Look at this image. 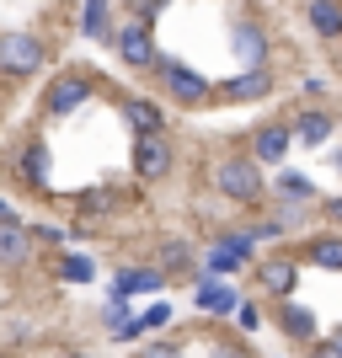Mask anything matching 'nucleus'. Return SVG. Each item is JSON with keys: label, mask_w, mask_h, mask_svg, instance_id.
Wrapping results in <instances>:
<instances>
[{"label": "nucleus", "mask_w": 342, "mask_h": 358, "mask_svg": "<svg viewBox=\"0 0 342 358\" xmlns=\"http://www.w3.org/2000/svg\"><path fill=\"white\" fill-rule=\"evenodd\" d=\"M166 6H171V0H134V11H129V16H134V22H155Z\"/></svg>", "instance_id": "7c9ffc66"}, {"label": "nucleus", "mask_w": 342, "mask_h": 358, "mask_svg": "<svg viewBox=\"0 0 342 358\" xmlns=\"http://www.w3.org/2000/svg\"><path fill=\"white\" fill-rule=\"evenodd\" d=\"M27 241H32V246H64L70 236H64L59 224H27Z\"/></svg>", "instance_id": "c85d7f7f"}, {"label": "nucleus", "mask_w": 342, "mask_h": 358, "mask_svg": "<svg viewBox=\"0 0 342 358\" xmlns=\"http://www.w3.org/2000/svg\"><path fill=\"white\" fill-rule=\"evenodd\" d=\"M32 257V241L22 224H0V268H22Z\"/></svg>", "instance_id": "b1692460"}, {"label": "nucleus", "mask_w": 342, "mask_h": 358, "mask_svg": "<svg viewBox=\"0 0 342 358\" xmlns=\"http://www.w3.org/2000/svg\"><path fill=\"white\" fill-rule=\"evenodd\" d=\"M16 177L27 182V187H38V193L48 187V177H54V150H48V139H27V145L16 150Z\"/></svg>", "instance_id": "ddd939ff"}, {"label": "nucleus", "mask_w": 342, "mask_h": 358, "mask_svg": "<svg viewBox=\"0 0 342 358\" xmlns=\"http://www.w3.org/2000/svg\"><path fill=\"white\" fill-rule=\"evenodd\" d=\"M134 358H182V348L177 343H150V348H139Z\"/></svg>", "instance_id": "2f4dec72"}, {"label": "nucleus", "mask_w": 342, "mask_h": 358, "mask_svg": "<svg viewBox=\"0 0 342 358\" xmlns=\"http://www.w3.org/2000/svg\"><path fill=\"white\" fill-rule=\"evenodd\" d=\"M171 321H177L171 299H155V305H145V310H139V327H145V331H166Z\"/></svg>", "instance_id": "bb28decb"}, {"label": "nucleus", "mask_w": 342, "mask_h": 358, "mask_svg": "<svg viewBox=\"0 0 342 358\" xmlns=\"http://www.w3.org/2000/svg\"><path fill=\"white\" fill-rule=\"evenodd\" d=\"M54 278H59V284H91V278H97V262H91L86 252H59L54 257Z\"/></svg>", "instance_id": "5701e85b"}, {"label": "nucleus", "mask_w": 342, "mask_h": 358, "mask_svg": "<svg viewBox=\"0 0 342 358\" xmlns=\"http://www.w3.org/2000/svg\"><path fill=\"white\" fill-rule=\"evenodd\" d=\"M230 54H236L241 70L268 64V27H262V22H246V16H236V22H230Z\"/></svg>", "instance_id": "9d476101"}, {"label": "nucleus", "mask_w": 342, "mask_h": 358, "mask_svg": "<svg viewBox=\"0 0 342 358\" xmlns=\"http://www.w3.org/2000/svg\"><path fill=\"white\" fill-rule=\"evenodd\" d=\"M332 134H337V118H332V113H321V107H299L294 123H289V139H294L299 150L332 145Z\"/></svg>", "instance_id": "9b49d317"}, {"label": "nucleus", "mask_w": 342, "mask_h": 358, "mask_svg": "<svg viewBox=\"0 0 342 358\" xmlns=\"http://www.w3.org/2000/svg\"><path fill=\"white\" fill-rule=\"evenodd\" d=\"M321 220H332V224H342V193H332V198H321Z\"/></svg>", "instance_id": "473e14b6"}, {"label": "nucleus", "mask_w": 342, "mask_h": 358, "mask_svg": "<svg viewBox=\"0 0 342 358\" xmlns=\"http://www.w3.org/2000/svg\"><path fill=\"white\" fill-rule=\"evenodd\" d=\"M193 305H198V315H214V321H225V315H236L241 294L225 284V278H204V273H198V278H193Z\"/></svg>", "instance_id": "f8f14e48"}, {"label": "nucleus", "mask_w": 342, "mask_h": 358, "mask_svg": "<svg viewBox=\"0 0 342 358\" xmlns=\"http://www.w3.org/2000/svg\"><path fill=\"white\" fill-rule=\"evenodd\" d=\"M214 246L236 252L241 262H252V257H257V236H252V224H236V230H214Z\"/></svg>", "instance_id": "393cba45"}, {"label": "nucleus", "mask_w": 342, "mask_h": 358, "mask_svg": "<svg viewBox=\"0 0 342 358\" xmlns=\"http://www.w3.org/2000/svg\"><path fill=\"white\" fill-rule=\"evenodd\" d=\"M80 38H91V43H102V38H113V0H80Z\"/></svg>", "instance_id": "412c9836"}, {"label": "nucleus", "mask_w": 342, "mask_h": 358, "mask_svg": "<svg viewBox=\"0 0 342 358\" xmlns=\"http://www.w3.org/2000/svg\"><path fill=\"white\" fill-rule=\"evenodd\" d=\"M113 48H118V59L129 64V70H150V64L161 59V48H155V32H150V22H123L118 32H113Z\"/></svg>", "instance_id": "0eeeda50"}, {"label": "nucleus", "mask_w": 342, "mask_h": 358, "mask_svg": "<svg viewBox=\"0 0 342 358\" xmlns=\"http://www.w3.org/2000/svg\"><path fill=\"white\" fill-rule=\"evenodd\" d=\"M327 161H332V166H337V171H342V150H327Z\"/></svg>", "instance_id": "c9c22d12"}, {"label": "nucleus", "mask_w": 342, "mask_h": 358, "mask_svg": "<svg viewBox=\"0 0 342 358\" xmlns=\"http://www.w3.org/2000/svg\"><path fill=\"white\" fill-rule=\"evenodd\" d=\"M315 193H321V187H315V177H305V171H283L278 177V198L283 203H311Z\"/></svg>", "instance_id": "a878e982"}, {"label": "nucleus", "mask_w": 342, "mask_h": 358, "mask_svg": "<svg viewBox=\"0 0 342 358\" xmlns=\"http://www.w3.org/2000/svg\"><path fill=\"white\" fill-rule=\"evenodd\" d=\"M123 123L134 129V134H166V107L155 96H129L123 102Z\"/></svg>", "instance_id": "f3484780"}, {"label": "nucleus", "mask_w": 342, "mask_h": 358, "mask_svg": "<svg viewBox=\"0 0 342 358\" xmlns=\"http://www.w3.org/2000/svg\"><path fill=\"white\" fill-rule=\"evenodd\" d=\"M91 91H97V80H91L86 70H59L54 80L43 86V113L48 118H70V113H80V107L91 102Z\"/></svg>", "instance_id": "20e7f679"}, {"label": "nucleus", "mask_w": 342, "mask_h": 358, "mask_svg": "<svg viewBox=\"0 0 342 358\" xmlns=\"http://www.w3.org/2000/svg\"><path fill=\"white\" fill-rule=\"evenodd\" d=\"M268 91H273V70H268V64H257V70H236L230 80H220V86H214V102L252 107V102H262Z\"/></svg>", "instance_id": "6e6552de"}, {"label": "nucleus", "mask_w": 342, "mask_h": 358, "mask_svg": "<svg viewBox=\"0 0 342 358\" xmlns=\"http://www.w3.org/2000/svg\"><path fill=\"white\" fill-rule=\"evenodd\" d=\"M0 224H22V220H16V209H11V198H0Z\"/></svg>", "instance_id": "f704fd0d"}, {"label": "nucleus", "mask_w": 342, "mask_h": 358, "mask_svg": "<svg viewBox=\"0 0 342 358\" xmlns=\"http://www.w3.org/2000/svg\"><path fill=\"white\" fill-rule=\"evenodd\" d=\"M332 348H337V353H342V327H332Z\"/></svg>", "instance_id": "e433bc0d"}, {"label": "nucleus", "mask_w": 342, "mask_h": 358, "mask_svg": "<svg viewBox=\"0 0 342 358\" xmlns=\"http://www.w3.org/2000/svg\"><path fill=\"white\" fill-rule=\"evenodd\" d=\"M257 289H262L268 299H294V289H299V257L294 252L257 257Z\"/></svg>", "instance_id": "423d86ee"}, {"label": "nucleus", "mask_w": 342, "mask_h": 358, "mask_svg": "<svg viewBox=\"0 0 342 358\" xmlns=\"http://www.w3.org/2000/svg\"><path fill=\"white\" fill-rule=\"evenodd\" d=\"M166 289V273L155 268V262H123L118 273H113V299H129L134 305L139 294H161Z\"/></svg>", "instance_id": "1a4fd4ad"}, {"label": "nucleus", "mask_w": 342, "mask_h": 358, "mask_svg": "<svg viewBox=\"0 0 342 358\" xmlns=\"http://www.w3.org/2000/svg\"><path fill=\"white\" fill-rule=\"evenodd\" d=\"M252 150H257V155H252L257 166H278L283 155L294 150V139H289V123H283V118L257 123V129H252Z\"/></svg>", "instance_id": "4468645a"}, {"label": "nucleus", "mask_w": 342, "mask_h": 358, "mask_svg": "<svg viewBox=\"0 0 342 358\" xmlns=\"http://www.w3.org/2000/svg\"><path fill=\"white\" fill-rule=\"evenodd\" d=\"M107 337H113V343H134V337H145L139 310L129 305V299H113V305H107Z\"/></svg>", "instance_id": "4be33fe9"}, {"label": "nucleus", "mask_w": 342, "mask_h": 358, "mask_svg": "<svg viewBox=\"0 0 342 358\" xmlns=\"http://www.w3.org/2000/svg\"><path fill=\"white\" fill-rule=\"evenodd\" d=\"M150 75H155V86L171 96V107H187V113H204L208 102H214V80L208 75H198L193 64H182V59H155L150 64Z\"/></svg>", "instance_id": "f257e3e1"}, {"label": "nucleus", "mask_w": 342, "mask_h": 358, "mask_svg": "<svg viewBox=\"0 0 342 358\" xmlns=\"http://www.w3.org/2000/svg\"><path fill=\"white\" fill-rule=\"evenodd\" d=\"M278 327L289 343H315V310L299 299H278Z\"/></svg>", "instance_id": "a211bd4d"}, {"label": "nucleus", "mask_w": 342, "mask_h": 358, "mask_svg": "<svg viewBox=\"0 0 342 358\" xmlns=\"http://www.w3.org/2000/svg\"><path fill=\"white\" fill-rule=\"evenodd\" d=\"M311 358H342V353H337V348H332V337H321V343L311 348Z\"/></svg>", "instance_id": "72a5a7b5"}, {"label": "nucleus", "mask_w": 342, "mask_h": 358, "mask_svg": "<svg viewBox=\"0 0 342 358\" xmlns=\"http://www.w3.org/2000/svg\"><path fill=\"white\" fill-rule=\"evenodd\" d=\"M214 193L230 198V203H262L268 198V177H262V166L252 155H225L214 166Z\"/></svg>", "instance_id": "f03ea898"}, {"label": "nucleus", "mask_w": 342, "mask_h": 358, "mask_svg": "<svg viewBox=\"0 0 342 358\" xmlns=\"http://www.w3.org/2000/svg\"><path fill=\"white\" fill-rule=\"evenodd\" d=\"M262 321H268V315H262V305H257V299H241V305H236V327L246 331V337H252V331H262Z\"/></svg>", "instance_id": "cd10ccee"}, {"label": "nucleus", "mask_w": 342, "mask_h": 358, "mask_svg": "<svg viewBox=\"0 0 342 358\" xmlns=\"http://www.w3.org/2000/svg\"><path fill=\"white\" fill-rule=\"evenodd\" d=\"M48 64V43L38 32H22V27H0V75L11 80H27Z\"/></svg>", "instance_id": "7ed1b4c3"}, {"label": "nucleus", "mask_w": 342, "mask_h": 358, "mask_svg": "<svg viewBox=\"0 0 342 358\" xmlns=\"http://www.w3.org/2000/svg\"><path fill=\"white\" fill-rule=\"evenodd\" d=\"M305 22H311L315 38L337 43L342 38V0H305Z\"/></svg>", "instance_id": "6ab92c4d"}, {"label": "nucleus", "mask_w": 342, "mask_h": 358, "mask_svg": "<svg viewBox=\"0 0 342 358\" xmlns=\"http://www.w3.org/2000/svg\"><path fill=\"white\" fill-rule=\"evenodd\" d=\"M299 262H311V268H327V273H342V236L337 230H315L305 246H299Z\"/></svg>", "instance_id": "dca6fc26"}, {"label": "nucleus", "mask_w": 342, "mask_h": 358, "mask_svg": "<svg viewBox=\"0 0 342 358\" xmlns=\"http://www.w3.org/2000/svg\"><path fill=\"white\" fill-rule=\"evenodd\" d=\"M155 268H161L166 278H171V273H177V278H198V252L182 236H166L161 246H155Z\"/></svg>", "instance_id": "2eb2a0df"}, {"label": "nucleus", "mask_w": 342, "mask_h": 358, "mask_svg": "<svg viewBox=\"0 0 342 358\" xmlns=\"http://www.w3.org/2000/svg\"><path fill=\"white\" fill-rule=\"evenodd\" d=\"M129 161H134L139 182H161V177H171V166H177V145H171V134H134Z\"/></svg>", "instance_id": "39448f33"}, {"label": "nucleus", "mask_w": 342, "mask_h": 358, "mask_svg": "<svg viewBox=\"0 0 342 358\" xmlns=\"http://www.w3.org/2000/svg\"><path fill=\"white\" fill-rule=\"evenodd\" d=\"M208 358H252V348H246V343H236V337H214Z\"/></svg>", "instance_id": "c756f323"}, {"label": "nucleus", "mask_w": 342, "mask_h": 358, "mask_svg": "<svg viewBox=\"0 0 342 358\" xmlns=\"http://www.w3.org/2000/svg\"><path fill=\"white\" fill-rule=\"evenodd\" d=\"M134 187H91V193H80L75 198V209L80 214H118L123 203H134Z\"/></svg>", "instance_id": "aec40b11"}]
</instances>
